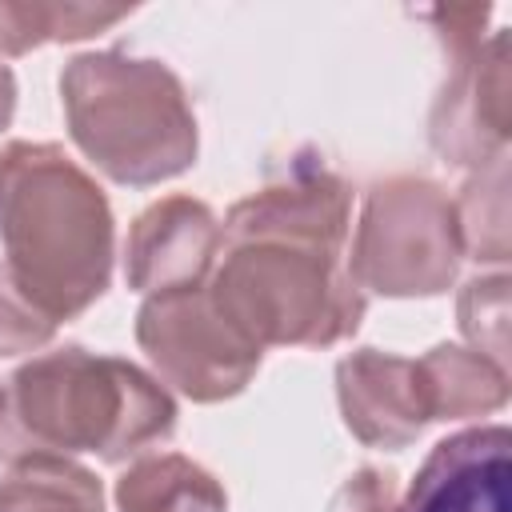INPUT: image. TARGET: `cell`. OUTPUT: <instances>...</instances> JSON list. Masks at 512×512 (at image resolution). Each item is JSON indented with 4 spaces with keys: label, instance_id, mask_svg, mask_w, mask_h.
I'll list each match as a JSON object with an SVG mask.
<instances>
[{
    "label": "cell",
    "instance_id": "obj_1",
    "mask_svg": "<svg viewBox=\"0 0 512 512\" xmlns=\"http://www.w3.org/2000/svg\"><path fill=\"white\" fill-rule=\"evenodd\" d=\"M352 188L324 164L296 160L284 176L228 208L208 296L256 348H332L368 300L348 272Z\"/></svg>",
    "mask_w": 512,
    "mask_h": 512
},
{
    "label": "cell",
    "instance_id": "obj_2",
    "mask_svg": "<svg viewBox=\"0 0 512 512\" xmlns=\"http://www.w3.org/2000/svg\"><path fill=\"white\" fill-rule=\"evenodd\" d=\"M0 244L12 280L56 324L88 312L112 284V204L60 144H0Z\"/></svg>",
    "mask_w": 512,
    "mask_h": 512
},
{
    "label": "cell",
    "instance_id": "obj_3",
    "mask_svg": "<svg viewBox=\"0 0 512 512\" xmlns=\"http://www.w3.org/2000/svg\"><path fill=\"white\" fill-rule=\"evenodd\" d=\"M176 428L172 392L120 356H96L80 344L40 352L4 384L0 456H76L96 452L124 464L168 440Z\"/></svg>",
    "mask_w": 512,
    "mask_h": 512
},
{
    "label": "cell",
    "instance_id": "obj_4",
    "mask_svg": "<svg viewBox=\"0 0 512 512\" xmlns=\"http://www.w3.org/2000/svg\"><path fill=\"white\" fill-rule=\"evenodd\" d=\"M60 104L72 144L112 184L152 188L196 164V112L164 60L80 52L60 72Z\"/></svg>",
    "mask_w": 512,
    "mask_h": 512
},
{
    "label": "cell",
    "instance_id": "obj_5",
    "mask_svg": "<svg viewBox=\"0 0 512 512\" xmlns=\"http://www.w3.org/2000/svg\"><path fill=\"white\" fill-rule=\"evenodd\" d=\"M464 248L452 196L428 176H388L364 192L348 272L360 292L440 296L460 272Z\"/></svg>",
    "mask_w": 512,
    "mask_h": 512
},
{
    "label": "cell",
    "instance_id": "obj_6",
    "mask_svg": "<svg viewBox=\"0 0 512 512\" xmlns=\"http://www.w3.org/2000/svg\"><path fill=\"white\" fill-rule=\"evenodd\" d=\"M492 8H432L448 76L432 100L428 140L444 164L484 168L508 152V32H480Z\"/></svg>",
    "mask_w": 512,
    "mask_h": 512
},
{
    "label": "cell",
    "instance_id": "obj_7",
    "mask_svg": "<svg viewBox=\"0 0 512 512\" xmlns=\"http://www.w3.org/2000/svg\"><path fill=\"white\" fill-rule=\"evenodd\" d=\"M136 344L160 380L192 404L240 396L264 360V348L220 316L204 284L148 296L136 312Z\"/></svg>",
    "mask_w": 512,
    "mask_h": 512
},
{
    "label": "cell",
    "instance_id": "obj_8",
    "mask_svg": "<svg viewBox=\"0 0 512 512\" xmlns=\"http://www.w3.org/2000/svg\"><path fill=\"white\" fill-rule=\"evenodd\" d=\"M512 432L480 424L444 436L412 476L396 512H512Z\"/></svg>",
    "mask_w": 512,
    "mask_h": 512
},
{
    "label": "cell",
    "instance_id": "obj_9",
    "mask_svg": "<svg viewBox=\"0 0 512 512\" xmlns=\"http://www.w3.org/2000/svg\"><path fill=\"white\" fill-rule=\"evenodd\" d=\"M220 256V220L204 200L164 196L148 204L124 240L128 288L156 296L172 288H200Z\"/></svg>",
    "mask_w": 512,
    "mask_h": 512
},
{
    "label": "cell",
    "instance_id": "obj_10",
    "mask_svg": "<svg viewBox=\"0 0 512 512\" xmlns=\"http://www.w3.org/2000/svg\"><path fill=\"white\" fill-rule=\"evenodd\" d=\"M336 400H340V416L348 432L364 448L400 452L432 424L416 364L396 352L356 348L340 356Z\"/></svg>",
    "mask_w": 512,
    "mask_h": 512
},
{
    "label": "cell",
    "instance_id": "obj_11",
    "mask_svg": "<svg viewBox=\"0 0 512 512\" xmlns=\"http://www.w3.org/2000/svg\"><path fill=\"white\" fill-rule=\"evenodd\" d=\"M412 364L420 376L428 420H468L500 412L508 404V372L472 348L436 344Z\"/></svg>",
    "mask_w": 512,
    "mask_h": 512
},
{
    "label": "cell",
    "instance_id": "obj_12",
    "mask_svg": "<svg viewBox=\"0 0 512 512\" xmlns=\"http://www.w3.org/2000/svg\"><path fill=\"white\" fill-rule=\"evenodd\" d=\"M116 512H228V496L204 464L160 452L140 456L116 480Z\"/></svg>",
    "mask_w": 512,
    "mask_h": 512
},
{
    "label": "cell",
    "instance_id": "obj_13",
    "mask_svg": "<svg viewBox=\"0 0 512 512\" xmlns=\"http://www.w3.org/2000/svg\"><path fill=\"white\" fill-rule=\"evenodd\" d=\"M0 512H104V488L68 456H20L0 476Z\"/></svg>",
    "mask_w": 512,
    "mask_h": 512
},
{
    "label": "cell",
    "instance_id": "obj_14",
    "mask_svg": "<svg viewBox=\"0 0 512 512\" xmlns=\"http://www.w3.org/2000/svg\"><path fill=\"white\" fill-rule=\"evenodd\" d=\"M132 8H100L72 0H0V60L24 56L40 44L88 40L120 20Z\"/></svg>",
    "mask_w": 512,
    "mask_h": 512
},
{
    "label": "cell",
    "instance_id": "obj_15",
    "mask_svg": "<svg viewBox=\"0 0 512 512\" xmlns=\"http://www.w3.org/2000/svg\"><path fill=\"white\" fill-rule=\"evenodd\" d=\"M452 208H456L464 256L484 260V264H504L512 252L508 244V152L476 168V176L464 180Z\"/></svg>",
    "mask_w": 512,
    "mask_h": 512
},
{
    "label": "cell",
    "instance_id": "obj_16",
    "mask_svg": "<svg viewBox=\"0 0 512 512\" xmlns=\"http://www.w3.org/2000/svg\"><path fill=\"white\" fill-rule=\"evenodd\" d=\"M456 320L472 352L508 372V272L472 276L456 300Z\"/></svg>",
    "mask_w": 512,
    "mask_h": 512
},
{
    "label": "cell",
    "instance_id": "obj_17",
    "mask_svg": "<svg viewBox=\"0 0 512 512\" xmlns=\"http://www.w3.org/2000/svg\"><path fill=\"white\" fill-rule=\"evenodd\" d=\"M56 320L44 316L24 288L12 280L8 264L0 260V356H20V352H36L56 336Z\"/></svg>",
    "mask_w": 512,
    "mask_h": 512
},
{
    "label": "cell",
    "instance_id": "obj_18",
    "mask_svg": "<svg viewBox=\"0 0 512 512\" xmlns=\"http://www.w3.org/2000/svg\"><path fill=\"white\" fill-rule=\"evenodd\" d=\"M328 512H396V476L380 468H356L332 492Z\"/></svg>",
    "mask_w": 512,
    "mask_h": 512
},
{
    "label": "cell",
    "instance_id": "obj_19",
    "mask_svg": "<svg viewBox=\"0 0 512 512\" xmlns=\"http://www.w3.org/2000/svg\"><path fill=\"white\" fill-rule=\"evenodd\" d=\"M12 116H16V76H12V68L0 60V132L12 124Z\"/></svg>",
    "mask_w": 512,
    "mask_h": 512
},
{
    "label": "cell",
    "instance_id": "obj_20",
    "mask_svg": "<svg viewBox=\"0 0 512 512\" xmlns=\"http://www.w3.org/2000/svg\"><path fill=\"white\" fill-rule=\"evenodd\" d=\"M0 404H4V384H0Z\"/></svg>",
    "mask_w": 512,
    "mask_h": 512
}]
</instances>
